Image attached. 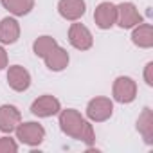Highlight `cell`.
<instances>
[{"label":"cell","instance_id":"obj_1","mask_svg":"<svg viewBox=\"0 0 153 153\" xmlns=\"http://www.w3.org/2000/svg\"><path fill=\"white\" fill-rule=\"evenodd\" d=\"M59 128L65 135L76 140H81L87 146H92L96 142V133L92 124L74 108L59 110Z\"/></svg>","mask_w":153,"mask_h":153},{"label":"cell","instance_id":"obj_2","mask_svg":"<svg viewBox=\"0 0 153 153\" xmlns=\"http://www.w3.org/2000/svg\"><path fill=\"white\" fill-rule=\"evenodd\" d=\"M15 131H16V139L22 144H27L31 148L40 146L43 142V139H45V128L42 124H38V123H33V121L20 123Z\"/></svg>","mask_w":153,"mask_h":153},{"label":"cell","instance_id":"obj_3","mask_svg":"<svg viewBox=\"0 0 153 153\" xmlns=\"http://www.w3.org/2000/svg\"><path fill=\"white\" fill-rule=\"evenodd\" d=\"M112 94H114V99L117 103L128 105L137 97V83L131 78H128V76H119L114 81Z\"/></svg>","mask_w":153,"mask_h":153},{"label":"cell","instance_id":"obj_4","mask_svg":"<svg viewBox=\"0 0 153 153\" xmlns=\"http://www.w3.org/2000/svg\"><path fill=\"white\" fill-rule=\"evenodd\" d=\"M114 114V103L108 97H94L87 105V117L94 123L108 121Z\"/></svg>","mask_w":153,"mask_h":153},{"label":"cell","instance_id":"obj_5","mask_svg":"<svg viewBox=\"0 0 153 153\" xmlns=\"http://www.w3.org/2000/svg\"><path fill=\"white\" fill-rule=\"evenodd\" d=\"M115 9H117L115 24L123 29H131V27H135L142 22V16H140L139 9L131 2H123V4L115 6Z\"/></svg>","mask_w":153,"mask_h":153},{"label":"cell","instance_id":"obj_6","mask_svg":"<svg viewBox=\"0 0 153 153\" xmlns=\"http://www.w3.org/2000/svg\"><path fill=\"white\" fill-rule=\"evenodd\" d=\"M68 42H70V45L74 49H78V51H88L94 45L92 33L83 24H72L70 25V29H68Z\"/></svg>","mask_w":153,"mask_h":153},{"label":"cell","instance_id":"obj_7","mask_svg":"<svg viewBox=\"0 0 153 153\" xmlns=\"http://www.w3.org/2000/svg\"><path fill=\"white\" fill-rule=\"evenodd\" d=\"M59 110H61V103L54 96H49V94L40 96L31 105V112L36 117H52V115L59 114Z\"/></svg>","mask_w":153,"mask_h":153},{"label":"cell","instance_id":"obj_8","mask_svg":"<svg viewBox=\"0 0 153 153\" xmlns=\"http://www.w3.org/2000/svg\"><path fill=\"white\" fill-rule=\"evenodd\" d=\"M22 123V114L13 105H2L0 106V131L11 133L16 130V126Z\"/></svg>","mask_w":153,"mask_h":153},{"label":"cell","instance_id":"obj_9","mask_svg":"<svg viewBox=\"0 0 153 153\" xmlns=\"http://www.w3.org/2000/svg\"><path fill=\"white\" fill-rule=\"evenodd\" d=\"M7 83L16 92H25L31 87V74L22 65H13L7 70Z\"/></svg>","mask_w":153,"mask_h":153},{"label":"cell","instance_id":"obj_10","mask_svg":"<svg viewBox=\"0 0 153 153\" xmlns=\"http://www.w3.org/2000/svg\"><path fill=\"white\" fill-rule=\"evenodd\" d=\"M115 18H117V9H115V4H112V2H101L94 11V22L99 29L114 27Z\"/></svg>","mask_w":153,"mask_h":153},{"label":"cell","instance_id":"obj_11","mask_svg":"<svg viewBox=\"0 0 153 153\" xmlns=\"http://www.w3.org/2000/svg\"><path fill=\"white\" fill-rule=\"evenodd\" d=\"M87 11L85 0H59L58 2V13L70 22L79 20Z\"/></svg>","mask_w":153,"mask_h":153},{"label":"cell","instance_id":"obj_12","mask_svg":"<svg viewBox=\"0 0 153 153\" xmlns=\"http://www.w3.org/2000/svg\"><path fill=\"white\" fill-rule=\"evenodd\" d=\"M18 38H20V24L15 18L6 16L0 20V43L11 45L16 43Z\"/></svg>","mask_w":153,"mask_h":153},{"label":"cell","instance_id":"obj_13","mask_svg":"<svg viewBox=\"0 0 153 153\" xmlns=\"http://www.w3.org/2000/svg\"><path fill=\"white\" fill-rule=\"evenodd\" d=\"M43 59H45V65H47L49 70H52V72H61L63 68H67L70 58H68V52H67L63 47L56 45L51 52L45 54Z\"/></svg>","mask_w":153,"mask_h":153},{"label":"cell","instance_id":"obj_14","mask_svg":"<svg viewBox=\"0 0 153 153\" xmlns=\"http://www.w3.org/2000/svg\"><path fill=\"white\" fill-rule=\"evenodd\" d=\"M131 42L140 47V49H149L153 47V29L149 24H144L140 22L139 25L133 27V33H131Z\"/></svg>","mask_w":153,"mask_h":153},{"label":"cell","instance_id":"obj_15","mask_svg":"<svg viewBox=\"0 0 153 153\" xmlns=\"http://www.w3.org/2000/svg\"><path fill=\"white\" fill-rule=\"evenodd\" d=\"M137 130L142 135L146 144H153V112L151 108H144L137 119Z\"/></svg>","mask_w":153,"mask_h":153},{"label":"cell","instance_id":"obj_16","mask_svg":"<svg viewBox=\"0 0 153 153\" xmlns=\"http://www.w3.org/2000/svg\"><path fill=\"white\" fill-rule=\"evenodd\" d=\"M2 6L15 16L29 15L34 7V0H2Z\"/></svg>","mask_w":153,"mask_h":153},{"label":"cell","instance_id":"obj_17","mask_svg":"<svg viewBox=\"0 0 153 153\" xmlns=\"http://www.w3.org/2000/svg\"><path fill=\"white\" fill-rule=\"evenodd\" d=\"M56 45H58V42H56L52 36H40V38L34 40L33 51H34V54H36L38 58H45V54L51 52Z\"/></svg>","mask_w":153,"mask_h":153},{"label":"cell","instance_id":"obj_18","mask_svg":"<svg viewBox=\"0 0 153 153\" xmlns=\"http://www.w3.org/2000/svg\"><path fill=\"white\" fill-rule=\"evenodd\" d=\"M18 151V144L11 137H0V153H15Z\"/></svg>","mask_w":153,"mask_h":153},{"label":"cell","instance_id":"obj_19","mask_svg":"<svg viewBox=\"0 0 153 153\" xmlns=\"http://www.w3.org/2000/svg\"><path fill=\"white\" fill-rule=\"evenodd\" d=\"M144 81H146V85L153 87V63H151V61H149V63L146 65V68H144Z\"/></svg>","mask_w":153,"mask_h":153},{"label":"cell","instance_id":"obj_20","mask_svg":"<svg viewBox=\"0 0 153 153\" xmlns=\"http://www.w3.org/2000/svg\"><path fill=\"white\" fill-rule=\"evenodd\" d=\"M7 67V52H6V49L0 45V70L2 68H6Z\"/></svg>","mask_w":153,"mask_h":153}]
</instances>
